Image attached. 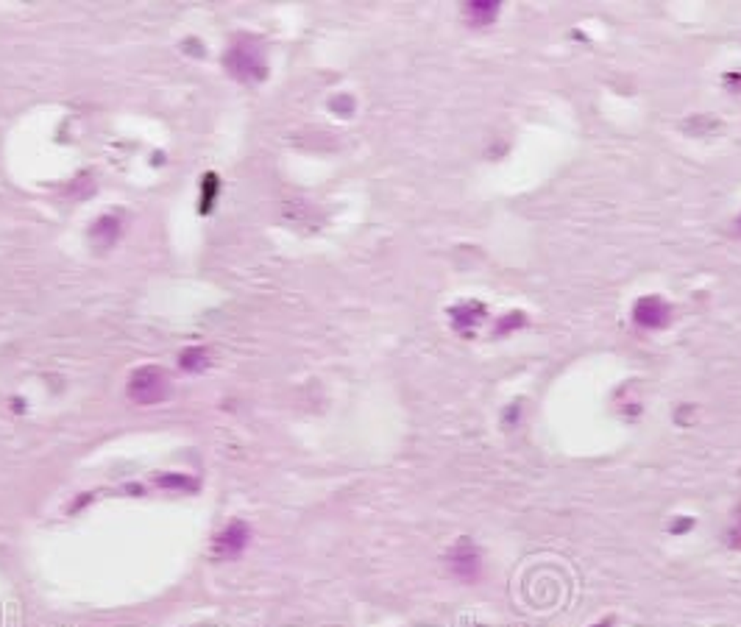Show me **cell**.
<instances>
[{"label":"cell","instance_id":"obj_1","mask_svg":"<svg viewBox=\"0 0 741 627\" xmlns=\"http://www.w3.org/2000/svg\"><path fill=\"white\" fill-rule=\"evenodd\" d=\"M226 67L240 82H263L268 75V64L263 59V47L257 42H251V39H243L228 50Z\"/></svg>","mask_w":741,"mask_h":627},{"label":"cell","instance_id":"obj_2","mask_svg":"<svg viewBox=\"0 0 741 627\" xmlns=\"http://www.w3.org/2000/svg\"><path fill=\"white\" fill-rule=\"evenodd\" d=\"M170 393L168 374L157 365L137 368L129 380V399L134 405H159Z\"/></svg>","mask_w":741,"mask_h":627},{"label":"cell","instance_id":"obj_3","mask_svg":"<svg viewBox=\"0 0 741 627\" xmlns=\"http://www.w3.org/2000/svg\"><path fill=\"white\" fill-rule=\"evenodd\" d=\"M446 566H449V571L457 577V580L474 583L477 577H479V571H482V561H479L477 546H474L469 538H463V541H460V544L449 552Z\"/></svg>","mask_w":741,"mask_h":627},{"label":"cell","instance_id":"obj_4","mask_svg":"<svg viewBox=\"0 0 741 627\" xmlns=\"http://www.w3.org/2000/svg\"><path fill=\"white\" fill-rule=\"evenodd\" d=\"M248 536H251L248 524H243V521H232V524H228L226 530L215 538V546H212L215 558L235 561V558L240 555V552L248 546Z\"/></svg>","mask_w":741,"mask_h":627},{"label":"cell","instance_id":"obj_5","mask_svg":"<svg viewBox=\"0 0 741 627\" xmlns=\"http://www.w3.org/2000/svg\"><path fill=\"white\" fill-rule=\"evenodd\" d=\"M633 321L638 326H644V330H658V326H663L669 321V307H667V301H663L660 296H644V298H638V305L633 310Z\"/></svg>","mask_w":741,"mask_h":627},{"label":"cell","instance_id":"obj_6","mask_svg":"<svg viewBox=\"0 0 741 627\" xmlns=\"http://www.w3.org/2000/svg\"><path fill=\"white\" fill-rule=\"evenodd\" d=\"M449 315H452V326L457 332H471V330H477V326L482 323V318H485V307L479 305V301H463V305H457V307H452L449 310Z\"/></svg>","mask_w":741,"mask_h":627},{"label":"cell","instance_id":"obj_7","mask_svg":"<svg viewBox=\"0 0 741 627\" xmlns=\"http://www.w3.org/2000/svg\"><path fill=\"white\" fill-rule=\"evenodd\" d=\"M496 14H499V4H491V0H479V4L466 6V17L474 25H488Z\"/></svg>","mask_w":741,"mask_h":627},{"label":"cell","instance_id":"obj_8","mask_svg":"<svg viewBox=\"0 0 741 627\" xmlns=\"http://www.w3.org/2000/svg\"><path fill=\"white\" fill-rule=\"evenodd\" d=\"M207 348H187L185 355H182V368L187 371H201V368H207L210 360H207Z\"/></svg>","mask_w":741,"mask_h":627},{"label":"cell","instance_id":"obj_9","mask_svg":"<svg viewBox=\"0 0 741 627\" xmlns=\"http://www.w3.org/2000/svg\"><path fill=\"white\" fill-rule=\"evenodd\" d=\"M215 190H218V179L210 173L207 182H203V198H201V212H207L212 207V198H215Z\"/></svg>","mask_w":741,"mask_h":627},{"label":"cell","instance_id":"obj_10","mask_svg":"<svg viewBox=\"0 0 741 627\" xmlns=\"http://www.w3.org/2000/svg\"><path fill=\"white\" fill-rule=\"evenodd\" d=\"M527 318H524V313H507V318L496 326V335H504V332H510V330H516V326H521Z\"/></svg>","mask_w":741,"mask_h":627},{"label":"cell","instance_id":"obj_11","mask_svg":"<svg viewBox=\"0 0 741 627\" xmlns=\"http://www.w3.org/2000/svg\"><path fill=\"white\" fill-rule=\"evenodd\" d=\"M728 544H730V546H736V549L741 546V511L736 513V519H733V527H730V530H728Z\"/></svg>","mask_w":741,"mask_h":627},{"label":"cell","instance_id":"obj_12","mask_svg":"<svg viewBox=\"0 0 741 627\" xmlns=\"http://www.w3.org/2000/svg\"><path fill=\"white\" fill-rule=\"evenodd\" d=\"M692 524H694L692 519H677V521L672 524V533L680 536V533H685V530H692Z\"/></svg>","mask_w":741,"mask_h":627},{"label":"cell","instance_id":"obj_13","mask_svg":"<svg viewBox=\"0 0 741 627\" xmlns=\"http://www.w3.org/2000/svg\"><path fill=\"white\" fill-rule=\"evenodd\" d=\"M597 627H610V624H607V622H605V624H597Z\"/></svg>","mask_w":741,"mask_h":627},{"label":"cell","instance_id":"obj_14","mask_svg":"<svg viewBox=\"0 0 741 627\" xmlns=\"http://www.w3.org/2000/svg\"><path fill=\"white\" fill-rule=\"evenodd\" d=\"M738 223H741V220H738Z\"/></svg>","mask_w":741,"mask_h":627}]
</instances>
